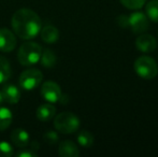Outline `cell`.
Wrapping results in <instances>:
<instances>
[{"instance_id": "obj_9", "label": "cell", "mask_w": 158, "mask_h": 157, "mask_svg": "<svg viewBox=\"0 0 158 157\" xmlns=\"http://www.w3.org/2000/svg\"><path fill=\"white\" fill-rule=\"evenodd\" d=\"M135 48L142 53H151L157 48V41L151 35L143 34L135 39Z\"/></svg>"}, {"instance_id": "obj_4", "label": "cell", "mask_w": 158, "mask_h": 157, "mask_svg": "<svg viewBox=\"0 0 158 157\" xmlns=\"http://www.w3.org/2000/svg\"><path fill=\"white\" fill-rule=\"evenodd\" d=\"M54 126L61 134H74L80 127V119L74 113L63 112L57 114L54 118Z\"/></svg>"}, {"instance_id": "obj_2", "label": "cell", "mask_w": 158, "mask_h": 157, "mask_svg": "<svg viewBox=\"0 0 158 157\" xmlns=\"http://www.w3.org/2000/svg\"><path fill=\"white\" fill-rule=\"evenodd\" d=\"M42 48L37 42H25L19 48L17 59L23 66H32L40 60Z\"/></svg>"}, {"instance_id": "obj_26", "label": "cell", "mask_w": 158, "mask_h": 157, "mask_svg": "<svg viewBox=\"0 0 158 157\" xmlns=\"http://www.w3.org/2000/svg\"><path fill=\"white\" fill-rule=\"evenodd\" d=\"M3 102V98H2V94H1V90H0V105Z\"/></svg>"}, {"instance_id": "obj_25", "label": "cell", "mask_w": 158, "mask_h": 157, "mask_svg": "<svg viewBox=\"0 0 158 157\" xmlns=\"http://www.w3.org/2000/svg\"><path fill=\"white\" fill-rule=\"evenodd\" d=\"M39 147H40V144H39V142H37V141H33V142L30 143V149H32L33 151L37 152L38 150H39Z\"/></svg>"}, {"instance_id": "obj_10", "label": "cell", "mask_w": 158, "mask_h": 157, "mask_svg": "<svg viewBox=\"0 0 158 157\" xmlns=\"http://www.w3.org/2000/svg\"><path fill=\"white\" fill-rule=\"evenodd\" d=\"M1 94L3 101L11 103V105H15L21 99V92H19V87L12 85V84H8V85L3 86V88L1 89Z\"/></svg>"}, {"instance_id": "obj_19", "label": "cell", "mask_w": 158, "mask_h": 157, "mask_svg": "<svg viewBox=\"0 0 158 157\" xmlns=\"http://www.w3.org/2000/svg\"><path fill=\"white\" fill-rule=\"evenodd\" d=\"M77 139L79 144L83 147H89L94 143V136L88 130H82V131H80Z\"/></svg>"}, {"instance_id": "obj_23", "label": "cell", "mask_w": 158, "mask_h": 157, "mask_svg": "<svg viewBox=\"0 0 158 157\" xmlns=\"http://www.w3.org/2000/svg\"><path fill=\"white\" fill-rule=\"evenodd\" d=\"M16 156L17 157H37L38 153L35 151H33L32 149H25V147H22L21 151L17 152Z\"/></svg>"}, {"instance_id": "obj_13", "label": "cell", "mask_w": 158, "mask_h": 157, "mask_svg": "<svg viewBox=\"0 0 158 157\" xmlns=\"http://www.w3.org/2000/svg\"><path fill=\"white\" fill-rule=\"evenodd\" d=\"M56 108L52 103H43L37 109V118L41 122H48L55 116Z\"/></svg>"}, {"instance_id": "obj_18", "label": "cell", "mask_w": 158, "mask_h": 157, "mask_svg": "<svg viewBox=\"0 0 158 157\" xmlns=\"http://www.w3.org/2000/svg\"><path fill=\"white\" fill-rule=\"evenodd\" d=\"M146 16L154 23H158V0H151L145 6Z\"/></svg>"}, {"instance_id": "obj_15", "label": "cell", "mask_w": 158, "mask_h": 157, "mask_svg": "<svg viewBox=\"0 0 158 157\" xmlns=\"http://www.w3.org/2000/svg\"><path fill=\"white\" fill-rule=\"evenodd\" d=\"M40 61H41V65L45 68H52L56 65L57 63V57L55 55V53L52 50H42L41 57H40Z\"/></svg>"}, {"instance_id": "obj_11", "label": "cell", "mask_w": 158, "mask_h": 157, "mask_svg": "<svg viewBox=\"0 0 158 157\" xmlns=\"http://www.w3.org/2000/svg\"><path fill=\"white\" fill-rule=\"evenodd\" d=\"M10 139L14 145L17 147H26L29 144V134L27 130L23 129V128H17L14 129L10 134Z\"/></svg>"}, {"instance_id": "obj_8", "label": "cell", "mask_w": 158, "mask_h": 157, "mask_svg": "<svg viewBox=\"0 0 158 157\" xmlns=\"http://www.w3.org/2000/svg\"><path fill=\"white\" fill-rule=\"evenodd\" d=\"M16 35L8 28H0V51L3 53L12 52L16 48Z\"/></svg>"}, {"instance_id": "obj_6", "label": "cell", "mask_w": 158, "mask_h": 157, "mask_svg": "<svg viewBox=\"0 0 158 157\" xmlns=\"http://www.w3.org/2000/svg\"><path fill=\"white\" fill-rule=\"evenodd\" d=\"M129 28L135 34H143L150 27V21L148 16L142 12H133L128 16Z\"/></svg>"}, {"instance_id": "obj_14", "label": "cell", "mask_w": 158, "mask_h": 157, "mask_svg": "<svg viewBox=\"0 0 158 157\" xmlns=\"http://www.w3.org/2000/svg\"><path fill=\"white\" fill-rule=\"evenodd\" d=\"M41 39L45 43H55L59 39V31L55 26L45 25L41 28Z\"/></svg>"}, {"instance_id": "obj_16", "label": "cell", "mask_w": 158, "mask_h": 157, "mask_svg": "<svg viewBox=\"0 0 158 157\" xmlns=\"http://www.w3.org/2000/svg\"><path fill=\"white\" fill-rule=\"evenodd\" d=\"M12 112L8 108H0V131L8 129L12 123Z\"/></svg>"}, {"instance_id": "obj_17", "label": "cell", "mask_w": 158, "mask_h": 157, "mask_svg": "<svg viewBox=\"0 0 158 157\" xmlns=\"http://www.w3.org/2000/svg\"><path fill=\"white\" fill-rule=\"evenodd\" d=\"M11 76V66L6 57L0 55V84L6 82Z\"/></svg>"}, {"instance_id": "obj_24", "label": "cell", "mask_w": 158, "mask_h": 157, "mask_svg": "<svg viewBox=\"0 0 158 157\" xmlns=\"http://www.w3.org/2000/svg\"><path fill=\"white\" fill-rule=\"evenodd\" d=\"M116 22H117V24H118L119 27H122V28L129 27L128 16H126V15H119V16L116 19Z\"/></svg>"}, {"instance_id": "obj_5", "label": "cell", "mask_w": 158, "mask_h": 157, "mask_svg": "<svg viewBox=\"0 0 158 157\" xmlns=\"http://www.w3.org/2000/svg\"><path fill=\"white\" fill-rule=\"evenodd\" d=\"M43 81V74L39 69H27L19 76V86L23 89L32 90L37 88Z\"/></svg>"}, {"instance_id": "obj_3", "label": "cell", "mask_w": 158, "mask_h": 157, "mask_svg": "<svg viewBox=\"0 0 158 157\" xmlns=\"http://www.w3.org/2000/svg\"><path fill=\"white\" fill-rule=\"evenodd\" d=\"M133 69L140 78L144 80H153L158 74V65L150 56H140L133 64Z\"/></svg>"}, {"instance_id": "obj_12", "label": "cell", "mask_w": 158, "mask_h": 157, "mask_svg": "<svg viewBox=\"0 0 158 157\" xmlns=\"http://www.w3.org/2000/svg\"><path fill=\"white\" fill-rule=\"evenodd\" d=\"M58 154L61 157H77L80 155V150L74 142L64 140L59 144Z\"/></svg>"}, {"instance_id": "obj_22", "label": "cell", "mask_w": 158, "mask_h": 157, "mask_svg": "<svg viewBox=\"0 0 158 157\" xmlns=\"http://www.w3.org/2000/svg\"><path fill=\"white\" fill-rule=\"evenodd\" d=\"M58 139L59 138H58L57 132L53 131V130H48V131H46L45 134H43V140L50 145H53V144H55V143H57L58 142Z\"/></svg>"}, {"instance_id": "obj_20", "label": "cell", "mask_w": 158, "mask_h": 157, "mask_svg": "<svg viewBox=\"0 0 158 157\" xmlns=\"http://www.w3.org/2000/svg\"><path fill=\"white\" fill-rule=\"evenodd\" d=\"M119 1L129 10H139L145 4L146 0H119Z\"/></svg>"}, {"instance_id": "obj_1", "label": "cell", "mask_w": 158, "mask_h": 157, "mask_svg": "<svg viewBox=\"0 0 158 157\" xmlns=\"http://www.w3.org/2000/svg\"><path fill=\"white\" fill-rule=\"evenodd\" d=\"M12 28L17 37L24 40L33 39L42 28L40 16L30 9H19L12 16Z\"/></svg>"}, {"instance_id": "obj_7", "label": "cell", "mask_w": 158, "mask_h": 157, "mask_svg": "<svg viewBox=\"0 0 158 157\" xmlns=\"http://www.w3.org/2000/svg\"><path fill=\"white\" fill-rule=\"evenodd\" d=\"M41 96L51 103L60 101L63 96L60 86L53 81L44 82L41 87Z\"/></svg>"}, {"instance_id": "obj_21", "label": "cell", "mask_w": 158, "mask_h": 157, "mask_svg": "<svg viewBox=\"0 0 158 157\" xmlns=\"http://www.w3.org/2000/svg\"><path fill=\"white\" fill-rule=\"evenodd\" d=\"M14 154L12 145L6 141H0V157H11Z\"/></svg>"}]
</instances>
